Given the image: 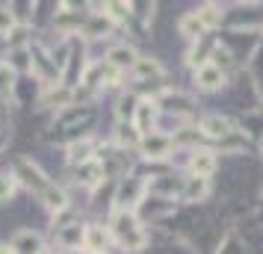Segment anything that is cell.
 <instances>
[{
  "instance_id": "1",
  "label": "cell",
  "mask_w": 263,
  "mask_h": 254,
  "mask_svg": "<svg viewBox=\"0 0 263 254\" xmlns=\"http://www.w3.org/2000/svg\"><path fill=\"white\" fill-rule=\"evenodd\" d=\"M107 230H109V237H112V245H119L124 254H136L148 245V230L142 228V222H139L136 213L112 210Z\"/></svg>"
},
{
  "instance_id": "2",
  "label": "cell",
  "mask_w": 263,
  "mask_h": 254,
  "mask_svg": "<svg viewBox=\"0 0 263 254\" xmlns=\"http://www.w3.org/2000/svg\"><path fill=\"white\" fill-rule=\"evenodd\" d=\"M145 198H148V178H142V174H127V178L116 181V192H112V207L116 210L136 213Z\"/></svg>"
},
{
  "instance_id": "3",
  "label": "cell",
  "mask_w": 263,
  "mask_h": 254,
  "mask_svg": "<svg viewBox=\"0 0 263 254\" xmlns=\"http://www.w3.org/2000/svg\"><path fill=\"white\" fill-rule=\"evenodd\" d=\"M12 178H15L18 186H24V189H30V192H36V195H42L50 183H53L48 174H45V169L30 157H15L12 160Z\"/></svg>"
},
{
  "instance_id": "4",
  "label": "cell",
  "mask_w": 263,
  "mask_h": 254,
  "mask_svg": "<svg viewBox=\"0 0 263 254\" xmlns=\"http://www.w3.org/2000/svg\"><path fill=\"white\" fill-rule=\"evenodd\" d=\"M136 151H139V157L145 163H166L175 154V136L163 133V130H154V133H148L139 139V148Z\"/></svg>"
},
{
  "instance_id": "5",
  "label": "cell",
  "mask_w": 263,
  "mask_h": 254,
  "mask_svg": "<svg viewBox=\"0 0 263 254\" xmlns=\"http://www.w3.org/2000/svg\"><path fill=\"white\" fill-rule=\"evenodd\" d=\"M154 101H157V107H160V112H175L180 119H190V115H195V109H198L195 97L186 95V92H178V89H166Z\"/></svg>"
},
{
  "instance_id": "6",
  "label": "cell",
  "mask_w": 263,
  "mask_h": 254,
  "mask_svg": "<svg viewBox=\"0 0 263 254\" xmlns=\"http://www.w3.org/2000/svg\"><path fill=\"white\" fill-rule=\"evenodd\" d=\"M190 160H186V171L190 178H213L216 169H219V157H216L213 148H195V151H186Z\"/></svg>"
},
{
  "instance_id": "7",
  "label": "cell",
  "mask_w": 263,
  "mask_h": 254,
  "mask_svg": "<svg viewBox=\"0 0 263 254\" xmlns=\"http://www.w3.org/2000/svg\"><path fill=\"white\" fill-rule=\"evenodd\" d=\"M160 107H157L154 97H139V107H136V115H133V127L139 136H148L157 130V121H160Z\"/></svg>"
},
{
  "instance_id": "8",
  "label": "cell",
  "mask_w": 263,
  "mask_h": 254,
  "mask_svg": "<svg viewBox=\"0 0 263 254\" xmlns=\"http://www.w3.org/2000/svg\"><path fill=\"white\" fill-rule=\"evenodd\" d=\"M183 181L178 174H160V178H148V195L151 198H163V201H175L183 192Z\"/></svg>"
},
{
  "instance_id": "9",
  "label": "cell",
  "mask_w": 263,
  "mask_h": 254,
  "mask_svg": "<svg viewBox=\"0 0 263 254\" xmlns=\"http://www.w3.org/2000/svg\"><path fill=\"white\" fill-rule=\"evenodd\" d=\"M116 27L119 24H116L107 12H89L83 18V24H80V33H83L86 38H109L116 33Z\"/></svg>"
},
{
  "instance_id": "10",
  "label": "cell",
  "mask_w": 263,
  "mask_h": 254,
  "mask_svg": "<svg viewBox=\"0 0 263 254\" xmlns=\"http://www.w3.org/2000/svg\"><path fill=\"white\" fill-rule=\"evenodd\" d=\"M98 157V142L92 139V136H77V139H71L68 142V166L71 169H77V166H83V163H89V160Z\"/></svg>"
},
{
  "instance_id": "11",
  "label": "cell",
  "mask_w": 263,
  "mask_h": 254,
  "mask_svg": "<svg viewBox=\"0 0 263 254\" xmlns=\"http://www.w3.org/2000/svg\"><path fill=\"white\" fill-rule=\"evenodd\" d=\"M234 130V121L225 119L222 112H207L201 121H198V133L207 136V139H213V142H219V139H225L228 133Z\"/></svg>"
},
{
  "instance_id": "12",
  "label": "cell",
  "mask_w": 263,
  "mask_h": 254,
  "mask_svg": "<svg viewBox=\"0 0 263 254\" xmlns=\"http://www.w3.org/2000/svg\"><path fill=\"white\" fill-rule=\"evenodd\" d=\"M109 245H112V237H109L107 225H86L83 251H89V254H109Z\"/></svg>"
},
{
  "instance_id": "13",
  "label": "cell",
  "mask_w": 263,
  "mask_h": 254,
  "mask_svg": "<svg viewBox=\"0 0 263 254\" xmlns=\"http://www.w3.org/2000/svg\"><path fill=\"white\" fill-rule=\"evenodd\" d=\"M195 86H198V92H219L228 86V74L219 71L213 62H207L201 68H195Z\"/></svg>"
},
{
  "instance_id": "14",
  "label": "cell",
  "mask_w": 263,
  "mask_h": 254,
  "mask_svg": "<svg viewBox=\"0 0 263 254\" xmlns=\"http://www.w3.org/2000/svg\"><path fill=\"white\" fill-rule=\"evenodd\" d=\"M74 104V89H68V86H50V89H45V95L39 97V107L42 109H57V112H62V109H68Z\"/></svg>"
},
{
  "instance_id": "15",
  "label": "cell",
  "mask_w": 263,
  "mask_h": 254,
  "mask_svg": "<svg viewBox=\"0 0 263 254\" xmlns=\"http://www.w3.org/2000/svg\"><path fill=\"white\" fill-rule=\"evenodd\" d=\"M12 248H15V254H39L42 248H45V240H42V233H39V230L21 228L12 237Z\"/></svg>"
},
{
  "instance_id": "16",
  "label": "cell",
  "mask_w": 263,
  "mask_h": 254,
  "mask_svg": "<svg viewBox=\"0 0 263 254\" xmlns=\"http://www.w3.org/2000/svg\"><path fill=\"white\" fill-rule=\"evenodd\" d=\"M74 183L77 186H86V189H95L104 183V169H101V163L98 160H89L83 166H77L74 169Z\"/></svg>"
},
{
  "instance_id": "17",
  "label": "cell",
  "mask_w": 263,
  "mask_h": 254,
  "mask_svg": "<svg viewBox=\"0 0 263 254\" xmlns=\"http://www.w3.org/2000/svg\"><path fill=\"white\" fill-rule=\"evenodd\" d=\"M139 60V53H136V48H130V45H112V48L107 50V65H112V68H119V71H130L133 62Z\"/></svg>"
},
{
  "instance_id": "18",
  "label": "cell",
  "mask_w": 263,
  "mask_h": 254,
  "mask_svg": "<svg viewBox=\"0 0 263 254\" xmlns=\"http://www.w3.org/2000/svg\"><path fill=\"white\" fill-rule=\"evenodd\" d=\"M249 142H251L249 130H239V127H234L225 139H219V142H216V154H246Z\"/></svg>"
},
{
  "instance_id": "19",
  "label": "cell",
  "mask_w": 263,
  "mask_h": 254,
  "mask_svg": "<svg viewBox=\"0 0 263 254\" xmlns=\"http://www.w3.org/2000/svg\"><path fill=\"white\" fill-rule=\"evenodd\" d=\"M207 198H210V181H207V178H186V181H183L180 201H186V204H201Z\"/></svg>"
},
{
  "instance_id": "20",
  "label": "cell",
  "mask_w": 263,
  "mask_h": 254,
  "mask_svg": "<svg viewBox=\"0 0 263 254\" xmlns=\"http://www.w3.org/2000/svg\"><path fill=\"white\" fill-rule=\"evenodd\" d=\"M39 198H42L45 210H48V213H53V216H60L62 210H68V207H71V201H68V192L62 189L60 183H50V186H48L42 195H39Z\"/></svg>"
},
{
  "instance_id": "21",
  "label": "cell",
  "mask_w": 263,
  "mask_h": 254,
  "mask_svg": "<svg viewBox=\"0 0 263 254\" xmlns=\"http://www.w3.org/2000/svg\"><path fill=\"white\" fill-rule=\"evenodd\" d=\"M130 74L136 80H142V83H154V80H163V65L154 56H139V60L133 62Z\"/></svg>"
},
{
  "instance_id": "22",
  "label": "cell",
  "mask_w": 263,
  "mask_h": 254,
  "mask_svg": "<svg viewBox=\"0 0 263 254\" xmlns=\"http://www.w3.org/2000/svg\"><path fill=\"white\" fill-rule=\"evenodd\" d=\"M53 233H57L60 248H65V251H77V248H83L86 225H80V222H71V225H65V228H60V230H53Z\"/></svg>"
},
{
  "instance_id": "23",
  "label": "cell",
  "mask_w": 263,
  "mask_h": 254,
  "mask_svg": "<svg viewBox=\"0 0 263 254\" xmlns=\"http://www.w3.org/2000/svg\"><path fill=\"white\" fill-rule=\"evenodd\" d=\"M178 36H183L186 42H192V45H195L198 38L207 36V30L201 27V21H198V15H195V12H183L178 18Z\"/></svg>"
},
{
  "instance_id": "24",
  "label": "cell",
  "mask_w": 263,
  "mask_h": 254,
  "mask_svg": "<svg viewBox=\"0 0 263 254\" xmlns=\"http://www.w3.org/2000/svg\"><path fill=\"white\" fill-rule=\"evenodd\" d=\"M195 15H198V21H201V27L207 30V33L216 30V27H222L225 24V18H228V12L219 6V3H204V6L195 9Z\"/></svg>"
},
{
  "instance_id": "25",
  "label": "cell",
  "mask_w": 263,
  "mask_h": 254,
  "mask_svg": "<svg viewBox=\"0 0 263 254\" xmlns=\"http://www.w3.org/2000/svg\"><path fill=\"white\" fill-rule=\"evenodd\" d=\"M139 139L142 136L136 133L133 124H116V130H112V148H119V151H136Z\"/></svg>"
},
{
  "instance_id": "26",
  "label": "cell",
  "mask_w": 263,
  "mask_h": 254,
  "mask_svg": "<svg viewBox=\"0 0 263 254\" xmlns=\"http://www.w3.org/2000/svg\"><path fill=\"white\" fill-rule=\"evenodd\" d=\"M136 107H139V97L133 92H124L116 104V119L119 124H133V115H136Z\"/></svg>"
},
{
  "instance_id": "27",
  "label": "cell",
  "mask_w": 263,
  "mask_h": 254,
  "mask_svg": "<svg viewBox=\"0 0 263 254\" xmlns=\"http://www.w3.org/2000/svg\"><path fill=\"white\" fill-rule=\"evenodd\" d=\"M30 38H33V27H30V24H15L12 30L6 33V42H9V50L30 48Z\"/></svg>"
},
{
  "instance_id": "28",
  "label": "cell",
  "mask_w": 263,
  "mask_h": 254,
  "mask_svg": "<svg viewBox=\"0 0 263 254\" xmlns=\"http://www.w3.org/2000/svg\"><path fill=\"white\" fill-rule=\"evenodd\" d=\"M15 74H33V53L30 48H21V50H9V62H6Z\"/></svg>"
},
{
  "instance_id": "29",
  "label": "cell",
  "mask_w": 263,
  "mask_h": 254,
  "mask_svg": "<svg viewBox=\"0 0 263 254\" xmlns=\"http://www.w3.org/2000/svg\"><path fill=\"white\" fill-rule=\"evenodd\" d=\"M216 254H249V248H246V242L239 240V233H228L225 240H222V245H219V251Z\"/></svg>"
},
{
  "instance_id": "30",
  "label": "cell",
  "mask_w": 263,
  "mask_h": 254,
  "mask_svg": "<svg viewBox=\"0 0 263 254\" xmlns=\"http://www.w3.org/2000/svg\"><path fill=\"white\" fill-rule=\"evenodd\" d=\"M15 86H18L15 83V71L0 60V97H9L15 92Z\"/></svg>"
},
{
  "instance_id": "31",
  "label": "cell",
  "mask_w": 263,
  "mask_h": 254,
  "mask_svg": "<svg viewBox=\"0 0 263 254\" xmlns=\"http://www.w3.org/2000/svg\"><path fill=\"white\" fill-rule=\"evenodd\" d=\"M15 192H18V183H15V178H12V174H3V171H0V204L12 201Z\"/></svg>"
},
{
  "instance_id": "32",
  "label": "cell",
  "mask_w": 263,
  "mask_h": 254,
  "mask_svg": "<svg viewBox=\"0 0 263 254\" xmlns=\"http://www.w3.org/2000/svg\"><path fill=\"white\" fill-rule=\"evenodd\" d=\"M15 24H18V18H15L12 6L9 3H0V36H6Z\"/></svg>"
},
{
  "instance_id": "33",
  "label": "cell",
  "mask_w": 263,
  "mask_h": 254,
  "mask_svg": "<svg viewBox=\"0 0 263 254\" xmlns=\"http://www.w3.org/2000/svg\"><path fill=\"white\" fill-rule=\"evenodd\" d=\"M6 142H9V130H6V127H0V151L6 148Z\"/></svg>"
},
{
  "instance_id": "34",
  "label": "cell",
  "mask_w": 263,
  "mask_h": 254,
  "mask_svg": "<svg viewBox=\"0 0 263 254\" xmlns=\"http://www.w3.org/2000/svg\"><path fill=\"white\" fill-rule=\"evenodd\" d=\"M0 254H15L12 242H0Z\"/></svg>"
},
{
  "instance_id": "35",
  "label": "cell",
  "mask_w": 263,
  "mask_h": 254,
  "mask_svg": "<svg viewBox=\"0 0 263 254\" xmlns=\"http://www.w3.org/2000/svg\"><path fill=\"white\" fill-rule=\"evenodd\" d=\"M39 254H57V251H53V248H42Z\"/></svg>"
},
{
  "instance_id": "36",
  "label": "cell",
  "mask_w": 263,
  "mask_h": 254,
  "mask_svg": "<svg viewBox=\"0 0 263 254\" xmlns=\"http://www.w3.org/2000/svg\"><path fill=\"white\" fill-rule=\"evenodd\" d=\"M260 151H263V139H260Z\"/></svg>"
},
{
  "instance_id": "37",
  "label": "cell",
  "mask_w": 263,
  "mask_h": 254,
  "mask_svg": "<svg viewBox=\"0 0 263 254\" xmlns=\"http://www.w3.org/2000/svg\"><path fill=\"white\" fill-rule=\"evenodd\" d=\"M260 33H263V24H260Z\"/></svg>"
}]
</instances>
